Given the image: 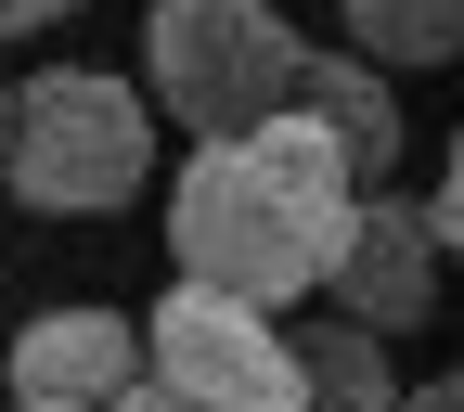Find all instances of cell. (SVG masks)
<instances>
[{"mask_svg":"<svg viewBox=\"0 0 464 412\" xmlns=\"http://www.w3.org/2000/svg\"><path fill=\"white\" fill-rule=\"evenodd\" d=\"M14 412H52V399H14Z\"/></svg>","mask_w":464,"mask_h":412,"instance_id":"9a60e30c","label":"cell"},{"mask_svg":"<svg viewBox=\"0 0 464 412\" xmlns=\"http://www.w3.org/2000/svg\"><path fill=\"white\" fill-rule=\"evenodd\" d=\"M348 52H374V65H439V52H464V0H348Z\"/></svg>","mask_w":464,"mask_h":412,"instance_id":"9c48e42d","label":"cell"},{"mask_svg":"<svg viewBox=\"0 0 464 412\" xmlns=\"http://www.w3.org/2000/svg\"><path fill=\"white\" fill-rule=\"evenodd\" d=\"M142 361L181 387L194 412H297V335H284L258 297H232V283H194V271L155 297Z\"/></svg>","mask_w":464,"mask_h":412,"instance_id":"277c9868","label":"cell"},{"mask_svg":"<svg viewBox=\"0 0 464 412\" xmlns=\"http://www.w3.org/2000/svg\"><path fill=\"white\" fill-rule=\"evenodd\" d=\"M348 206H362L348 155L284 103L258 129H207L194 142V168L168 181V258L194 283H232V297L284 310V297H323Z\"/></svg>","mask_w":464,"mask_h":412,"instance_id":"6da1fadb","label":"cell"},{"mask_svg":"<svg viewBox=\"0 0 464 412\" xmlns=\"http://www.w3.org/2000/svg\"><path fill=\"white\" fill-rule=\"evenodd\" d=\"M400 412H464V374H439V387H400Z\"/></svg>","mask_w":464,"mask_h":412,"instance_id":"4fadbf2b","label":"cell"},{"mask_svg":"<svg viewBox=\"0 0 464 412\" xmlns=\"http://www.w3.org/2000/svg\"><path fill=\"white\" fill-rule=\"evenodd\" d=\"M78 0H0V39H26V26H65Z\"/></svg>","mask_w":464,"mask_h":412,"instance_id":"7c38bea8","label":"cell"},{"mask_svg":"<svg viewBox=\"0 0 464 412\" xmlns=\"http://www.w3.org/2000/svg\"><path fill=\"white\" fill-rule=\"evenodd\" d=\"M297 412H400V374H387V335L374 322H310L297 335Z\"/></svg>","mask_w":464,"mask_h":412,"instance_id":"ba28073f","label":"cell"},{"mask_svg":"<svg viewBox=\"0 0 464 412\" xmlns=\"http://www.w3.org/2000/svg\"><path fill=\"white\" fill-rule=\"evenodd\" d=\"M439 245L464 258V129H451V168H439Z\"/></svg>","mask_w":464,"mask_h":412,"instance_id":"8fae6325","label":"cell"},{"mask_svg":"<svg viewBox=\"0 0 464 412\" xmlns=\"http://www.w3.org/2000/svg\"><path fill=\"white\" fill-rule=\"evenodd\" d=\"M297 116L348 155V181H387L400 168V91H387L374 52H310L297 65Z\"/></svg>","mask_w":464,"mask_h":412,"instance_id":"52a82bcc","label":"cell"},{"mask_svg":"<svg viewBox=\"0 0 464 412\" xmlns=\"http://www.w3.org/2000/svg\"><path fill=\"white\" fill-rule=\"evenodd\" d=\"M0 181L39 219H103L155 181V103L116 65H52L14 91V142H0Z\"/></svg>","mask_w":464,"mask_h":412,"instance_id":"7a4b0ae2","label":"cell"},{"mask_svg":"<svg viewBox=\"0 0 464 412\" xmlns=\"http://www.w3.org/2000/svg\"><path fill=\"white\" fill-rule=\"evenodd\" d=\"M103 412H194V399H181V387H168V374H155V361H142V374H130V387H116V399H103Z\"/></svg>","mask_w":464,"mask_h":412,"instance_id":"30bf717a","label":"cell"},{"mask_svg":"<svg viewBox=\"0 0 464 412\" xmlns=\"http://www.w3.org/2000/svg\"><path fill=\"white\" fill-rule=\"evenodd\" d=\"M0 142H14V91H0Z\"/></svg>","mask_w":464,"mask_h":412,"instance_id":"5bb4252c","label":"cell"},{"mask_svg":"<svg viewBox=\"0 0 464 412\" xmlns=\"http://www.w3.org/2000/svg\"><path fill=\"white\" fill-rule=\"evenodd\" d=\"M130 374H142V322L130 310H39V322H14V399L103 412Z\"/></svg>","mask_w":464,"mask_h":412,"instance_id":"8992f818","label":"cell"},{"mask_svg":"<svg viewBox=\"0 0 464 412\" xmlns=\"http://www.w3.org/2000/svg\"><path fill=\"white\" fill-rule=\"evenodd\" d=\"M297 26L271 0H155L142 14V78H155V116L181 129H258V116L297 103Z\"/></svg>","mask_w":464,"mask_h":412,"instance_id":"3957f363","label":"cell"},{"mask_svg":"<svg viewBox=\"0 0 464 412\" xmlns=\"http://www.w3.org/2000/svg\"><path fill=\"white\" fill-rule=\"evenodd\" d=\"M439 258H451V245H439V206L362 181V206H348V232H335L323 297H335L348 322H374V335H413V322H439Z\"/></svg>","mask_w":464,"mask_h":412,"instance_id":"5b68a950","label":"cell"}]
</instances>
